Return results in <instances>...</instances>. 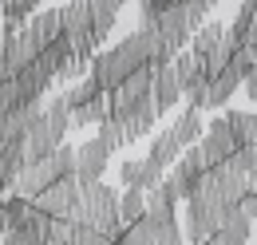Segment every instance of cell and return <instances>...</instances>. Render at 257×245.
I'll return each mask as SVG.
<instances>
[{
  "instance_id": "cell-14",
  "label": "cell",
  "mask_w": 257,
  "mask_h": 245,
  "mask_svg": "<svg viewBox=\"0 0 257 245\" xmlns=\"http://www.w3.org/2000/svg\"><path fill=\"white\" fill-rule=\"evenodd\" d=\"M147 158H151V162H155L159 170H170V166H174V162L182 158V147L174 143V135H170V127H166L162 135H155V143H151V154H147Z\"/></svg>"
},
{
  "instance_id": "cell-3",
  "label": "cell",
  "mask_w": 257,
  "mask_h": 245,
  "mask_svg": "<svg viewBox=\"0 0 257 245\" xmlns=\"http://www.w3.org/2000/svg\"><path fill=\"white\" fill-rule=\"evenodd\" d=\"M75 202H79V182H75V174H67V178H60V182H52L44 194H36V198H32V206L44 217H71Z\"/></svg>"
},
{
  "instance_id": "cell-29",
  "label": "cell",
  "mask_w": 257,
  "mask_h": 245,
  "mask_svg": "<svg viewBox=\"0 0 257 245\" xmlns=\"http://www.w3.org/2000/svg\"><path fill=\"white\" fill-rule=\"evenodd\" d=\"M8 233V210H4V198H0V237Z\"/></svg>"
},
{
  "instance_id": "cell-17",
  "label": "cell",
  "mask_w": 257,
  "mask_h": 245,
  "mask_svg": "<svg viewBox=\"0 0 257 245\" xmlns=\"http://www.w3.org/2000/svg\"><path fill=\"white\" fill-rule=\"evenodd\" d=\"M222 36H225V28L218 24V20H214V24L206 20V24H202V28L190 36V52L198 56V60H206V56H210V52H214V48L222 44Z\"/></svg>"
},
{
  "instance_id": "cell-16",
  "label": "cell",
  "mask_w": 257,
  "mask_h": 245,
  "mask_svg": "<svg viewBox=\"0 0 257 245\" xmlns=\"http://www.w3.org/2000/svg\"><path fill=\"white\" fill-rule=\"evenodd\" d=\"M225 122H229V131H233L237 151H241V147H257V111H253V115H245V111H229Z\"/></svg>"
},
{
  "instance_id": "cell-33",
  "label": "cell",
  "mask_w": 257,
  "mask_h": 245,
  "mask_svg": "<svg viewBox=\"0 0 257 245\" xmlns=\"http://www.w3.org/2000/svg\"><path fill=\"white\" fill-rule=\"evenodd\" d=\"M253 241H257V233H253Z\"/></svg>"
},
{
  "instance_id": "cell-11",
  "label": "cell",
  "mask_w": 257,
  "mask_h": 245,
  "mask_svg": "<svg viewBox=\"0 0 257 245\" xmlns=\"http://www.w3.org/2000/svg\"><path fill=\"white\" fill-rule=\"evenodd\" d=\"M155 119H159V111H155V103H151V99H143V103H139V107L131 111L127 119L119 122V127H123V139H127V143H139L143 135H151V127H155Z\"/></svg>"
},
{
  "instance_id": "cell-10",
  "label": "cell",
  "mask_w": 257,
  "mask_h": 245,
  "mask_svg": "<svg viewBox=\"0 0 257 245\" xmlns=\"http://www.w3.org/2000/svg\"><path fill=\"white\" fill-rule=\"evenodd\" d=\"M237 87H241V75L225 67L222 75L206 79V91H202V107H225V103L233 99V91H237Z\"/></svg>"
},
{
  "instance_id": "cell-23",
  "label": "cell",
  "mask_w": 257,
  "mask_h": 245,
  "mask_svg": "<svg viewBox=\"0 0 257 245\" xmlns=\"http://www.w3.org/2000/svg\"><path fill=\"white\" fill-rule=\"evenodd\" d=\"M99 143H103L111 154L119 151V147H127V139H123V127H119V122H111V119H103V122H99Z\"/></svg>"
},
{
  "instance_id": "cell-6",
  "label": "cell",
  "mask_w": 257,
  "mask_h": 245,
  "mask_svg": "<svg viewBox=\"0 0 257 245\" xmlns=\"http://www.w3.org/2000/svg\"><path fill=\"white\" fill-rule=\"evenodd\" d=\"M119 178H123L127 190H143V194H151V190L166 178V170H159L151 158H127V162L119 166Z\"/></svg>"
},
{
  "instance_id": "cell-7",
  "label": "cell",
  "mask_w": 257,
  "mask_h": 245,
  "mask_svg": "<svg viewBox=\"0 0 257 245\" xmlns=\"http://www.w3.org/2000/svg\"><path fill=\"white\" fill-rule=\"evenodd\" d=\"M64 139H56V131L44 122V111H40V119L28 127V135H24V166L28 162H40V158H48V154L56 151Z\"/></svg>"
},
{
  "instance_id": "cell-15",
  "label": "cell",
  "mask_w": 257,
  "mask_h": 245,
  "mask_svg": "<svg viewBox=\"0 0 257 245\" xmlns=\"http://www.w3.org/2000/svg\"><path fill=\"white\" fill-rule=\"evenodd\" d=\"M20 170H24V139H20V143H4V147H0V182L12 190V182H16Z\"/></svg>"
},
{
  "instance_id": "cell-28",
  "label": "cell",
  "mask_w": 257,
  "mask_h": 245,
  "mask_svg": "<svg viewBox=\"0 0 257 245\" xmlns=\"http://www.w3.org/2000/svg\"><path fill=\"white\" fill-rule=\"evenodd\" d=\"M0 245H28V237H24V233H4Z\"/></svg>"
},
{
  "instance_id": "cell-21",
  "label": "cell",
  "mask_w": 257,
  "mask_h": 245,
  "mask_svg": "<svg viewBox=\"0 0 257 245\" xmlns=\"http://www.w3.org/2000/svg\"><path fill=\"white\" fill-rule=\"evenodd\" d=\"M218 8V0H182V12H186V24H190V32H198L202 24H206V16Z\"/></svg>"
},
{
  "instance_id": "cell-31",
  "label": "cell",
  "mask_w": 257,
  "mask_h": 245,
  "mask_svg": "<svg viewBox=\"0 0 257 245\" xmlns=\"http://www.w3.org/2000/svg\"><path fill=\"white\" fill-rule=\"evenodd\" d=\"M0 198H8V186H4V182H0Z\"/></svg>"
},
{
  "instance_id": "cell-30",
  "label": "cell",
  "mask_w": 257,
  "mask_h": 245,
  "mask_svg": "<svg viewBox=\"0 0 257 245\" xmlns=\"http://www.w3.org/2000/svg\"><path fill=\"white\" fill-rule=\"evenodd\" d=\"M0 60H4V32H0Z\"/></svg>"
},
{
  "instance_id": "cell-27",
  "label": "cell",
  "mask_w": 257,
  "mask_h": 245,
  "mask_svg": "<svg viewBox=\"0 0 257 245\" xmlns=\"http://www.w3.org/2000/svg\"><path fill=\"white\" fill-rule=\"evenodd\" d=\"M245 44H257V12L249 16V24H245Z\"/></svg>"
},
{
  "instance_id": "cell-24",
  "label": "cell",
  "mask_w": 257,
  "mask_h": 245,
  "mask_svg": "<svg viewBox=\"0 0 257 245\" xmlns=\"http://www.w3.org/2000/svg\"><path fill=\"white\" fill-rule=\"evenodd\" d=\"M67 245H115L111 237H103V233H95V229H83V225H75L71 229V241Z\"/></svg>"
},
{
  "instance_id": "cell-13",
  "label": "cell",
  "mask_w": 257,
  "mask_h": 245,
  "mask_svg": "<svg viewBox=\"0 0 257 245\" xmlns=\"http://www.w3.org/2000/svg\"><path fill=\"white\" fill-rule=\"evenodd\" d=\"M249 237H253V225L241 217V210H229L225 221L218 225V233H214V241H222V245H245Z\"/></svg>"
},
{
  "instance_id": "cell-19",
  "label": "cell",
  "mask_w": 257,
  "mask_h": 245,
  "mask_svg": "<svg viewBox=\"0 0 257 245\" xmlns=\"http://www.w3.org/2000/svg\"><path fill=\"white\" fill-rule=\"evenodd\" d=\"M95 95H103V87H99L91 75H83L79 83H71V87L64 91V103H67V111H79V107H87Z\"/></svg>"
},
{
  "instance_id": "cell-9",
  "label": "cell",
  "mask_w": 257,
  "mask_h": 245,
  "mask_svg": "<svg viewBox=\"0 0 257 245\" xmlns=\"http://www.w3.org/2000/svg\"><path fill=\"white\" fill-rule=\"evenodd\" d=\"M24 32L32 36L36 44H40V52L52 44V40H60V8H44V12H32L28 16V24Z\"/></svg>"
},
{
  "instance_id": "cell-20",
  "label": "cell",
  "mask_w": 257,
  "mask_h": 245,
  "mask_svg": "<svg viewBox=\"0 0 257 245\" xmlns=\"http://www.w3.org/2000/svg\"><path fill=\"white\" fill-rule=\"evenodd\" d=\"M143 210H147V194L143 190H123L119 194V221L123 225H135L143 217Z\"/></svg>"
},
{
  "instance_id": "cell-4",
  "label": "cell",
  "mask_w": 257,
  "mask_h": 245,
  "mask_svg": "<svg viewBox=\"0 0 257 245\" xmlns=\"http://www.w3.org/2000/svg\"><path fill=\"white\" fill-rule=\"evenodd\" d=\"M198 151H202V158H206V166H218V162H225L229 154L237 151V143H233V131H229L225 115H218V119L206 127V135L198 139Z\"/></svg>"
},
{
  "instance_id": "cell-12",
  "label": "cell",
  "mask_w": 257,
  "mask_h": 245,
  "mask_svg": "<svg viewBox=\"0 0 257 245\" xmlns=\"http://www.w3.org/2000/svg\"><path fill=\"white\" fill-rule=\"evenodd\" d=\"M170 135H174V143H178L182 151H186V147H198V139L206 135V127H202V115H198L194 107H182V115L174 119Z\"/></svg>"
},
{
  "instance_id": "cell-18",
  "label": "cell",
  "mask_w": 257,
  "mask_h": 245,
  "mask_svg": "<svg viewBox=\"0 0 257 245\" xmlns=\"http://www.w3.org/2000/svg\"><path fill=\"white\" fill-rule=\"evenodd\" d=\"M107 115H111V99H107V91H103V95H95L87 107L71 111V127H99Z\"/></svg>"
},
{
  "instance_id": "cell-25",
  "label": "cell",
  "mask_w": 257,
  "mask_h": 245,
  "mask_svg": "<svg viewBox=\"0 0 257 245\" xmlns=\"http://www.w3.org/2000/svg\"><path fill=\"white\" fill-rule=\"evenodd\" d=\"M237 210H241L245 221H257V194H245V198L237 202Z\"/></svg>"
},
{
  "instance_id": "cell-2",
  "label": "cell",
  "mask_w": 257,
  "mask_h": 245,
  "mask_svg": "<svg viewBox=\"0 0 257 245\" xmlns=\"http://www.w3.org/2000/svg\"><path fill=\"white\" fill-rule=\"evenodd\" d=\"M225 214H229V210H222V206H206V202L190 198V202H186V225H182V237H186L190 245L210 241V237L218 233V225L225 221Z\"/></svg>"
},
{
  "instance_id": "cell-5",
  "label": "cell",
  "mask_w": 257,
  "mask_h": 245,
  "mask_svg": "<svg viewBox=\"0 0 257 245\" xmlns=\"http://www.w3.org/2000/svg\"><path fill=\"white\" fill-rule=\"evenodd\" d=\"M107 162H111V151H107L99 139H87L83 147H75V182H79V186L103 182Z\"/></svg>"
},
{
  "instance_id": "cell-32",
  "label": "cell",
  "mask_w": 257,
  "mask_h": 245,
  "mask_svg": "<svg viewBox=\"0 0 257 245\" xmlns=\"http://www.w3.org/2000/svg\"><path fill=\"white\" fill-rule=\"evenodd\" d=\"M67 4H75V0H67Z\"/></svg>"
},
{
  "instance_id": "cell-1",
  "label": "cell",
  "mask_w": 257,
  "mask_h": 245,
  "mask_svg": "<svg viewBox=\"0 0 257 245\" xmlns=\"http://www.w3.org/2000/svg\"><path fill=\"white\" fill-rule=\"evenodd\" d=\"M71 225H83V229H95L103 237H119L123 233V221H119V190H111L107 182H91L79 186V202L67 217Z\"/></svg>"
},
{
  "instance_id": "cell-22",
  "label": "cell",
  "mask_w": 257,
  "mask_h": 245,
  "mask_svg": "<svg viewBox=\"0 0 257 245\" xmlns=\"http://www.w3.org/2000/svg\"><path fill=\"white\" fill-rule=\"evenodd\" d=\"M115 245H155V233H151V225L139 217L135 225H123V233L115 237Z\"/></svg>"
},
{
  "instance_id": "cell-26",
  "label": "cell",
  "mask_w": 257,
  "mask_h": 245,
  "mask_svg": "<svg viewBox=\"0 0 257 245\" xmlns=\"http://www.w3.org/2000/svg\"><path fill=\"white\" fill-rule=\"evenodd\" d=\"M241 83H245V91H249V99L257 103V71H245V75H241Z\"/></svg>"
},
{
  "instance_id": "cell-8",
  "label": "cell",
  "mask_w": 257,
  "mask_h": 245,
  "mask_svg": "<svg viewBox=\"0 0 257 245\" xmlns=\"http://www.w3.org/2000/svg\"><path fill=\"white\" fill-rule=\"evenodd\" d=\"M155 71V83H151V103H155V111H170L178 99H182V83H178V75H174V67L166 63V67H151Z\"/></svg>"
}]
</instances>
